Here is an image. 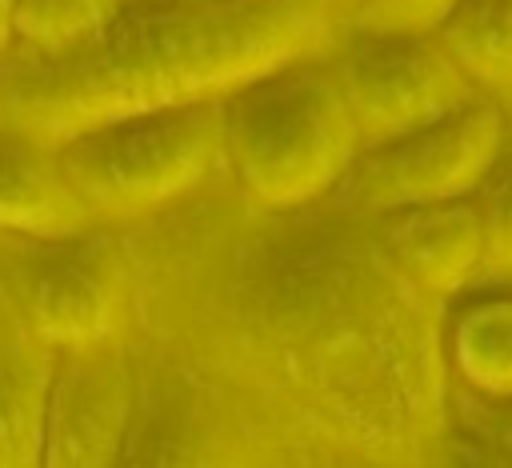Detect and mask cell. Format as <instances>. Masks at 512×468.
<instances>
[{
    "label": "cell",
    "instance_id": "cell-1",
    "mask_svg": "<svg viewBox=\"0 0 512 468\" xmlns=\"http://www.w3.org/2000/svg\"><path fill=\"white\" fill-rule=\"evenodd\" d=\"M116 232L128 352L208 400L236 468L448 464L444 304L400 276L372 216L340 196L260 208L216 168Z\"/></svg>",
    "mask_w": 512,
    "mask_h": 468
},
{
    "label": "cell",
    "instance_id": "cell-2",
    "mask_svg": "<svg viewBox=\"0 0 512 468\" xmlns=\"http://www.w3.org/2000/svg\"><path fill=\"white\" fill-rule=\"evenodd\" d=\"M332 0H128L80 52L0 56V124L56 144L88 124L220 100L252 76L324 52L340 32Z\"/></svg>",
    "mask_w": 512,
    "mask_h": 468
},
{
    "label": "cell",
    "instance_id": "cell-3",
    "mask_svg": "<svg viewBox=\"0 0 512 468\" xmlns=\"http://www.w3.org/2000/svg\"><path fill=\"white\" fill-rule=\"evenodd\" d=\"M324 52L284 60L220 96V168L260 208L332 196L360 152Z\"/></svg>",
    "mask_w": 512,
    "mask_h": 468
},
{
    "label": "cell",
    "instance_id": "cell-4",
    "mask_svg": "<svg viewBox=\"0 0 512 468\" xmlns=\"http://www.w3.org/2000/svg\"><path fill=\"white\" fill-rule=\"evenodd\" d=\"M76 200L104 228H132L220 168V100L144 108L56 140Z\"/></svg>",
    "mask_w": 512,
    "mask_h": 468
},
{
    "label": "cell",
    "instance_id": "cell-5",
    "mask_svg": "<svg viewBox=\"0 0 512 468\" xmlns=\"http://www.w3.org/2000/svg\"><path fill=\"white\" fill-rule=\"evenodd\" d=\"M0 280L52 352L132 336V272L116 228L88 224L64 236L0 232Z\"/></svg>",
    "mask_w": 512,
    "mask_h": 468
},
{
    "label": "cell",
    "instance_id": "cell-6",
    "mask_svg": "<svg viewBox=\"0 0 512 468\" xmlns=\"http://www.w3.org/2000/svg\"><path fill=\"white\" fill-rule=\"evenodd\" d=\"M324 60L360 144L400 136L476 96L436 32H372L340 24Z\"/></svg>",
    "mask_w": 512,
    "mask_h": 468
},
{
    "label": "cell",
    "instance_id": "cell-7",
    "mask_svg": "<svg viewBox=\"0 0 512 468\" xmlns=\"http://www.w3.org/2000/svg\"><path fill=\"white\" fill-rule=\"evenodd\" d=\"M500 132L504 108L476 92L472 100L428 124L376 144H360L332 196L364 216L404 204L472 196L500 144Z\"/></svg>",
    "mask_w": 512,
    "mask_h": 468
},
{
    "label": "cell",
    "instance_id": "cell-8",
    "mask_svg": "<svg viewBox=\"0 0 512 468\" xmlns=\"http://www.w3.org/2000/svg\"><path fill=\"white\" fill-rule=\"evenodd\" d=\"M132 420L128 340L56 348L40 424L36 468H104L120 464Z\"/></svg>",
    "mask_w": 512,
    "mask_h": 468
},
{
    "label": "cell",
    "instance_id": "cell-9",
    "mask_svg": "<svg viewBox=\"0 0 512 468\" xmlns=\"http://www.w3.org/2000/svg\"><path fill=\"white\" fill-rule=\"evenodd\" d=\"M372 224L400 276L436 304H448L452 296L480 284L484 232L472 196L388 208L376 212Z\"/></svg>",
    "mask_w": 512,
    "mask_h": 468
},
{
    "label": "cell",
    "instance_id": "cell-10",
    "mask_svg": "<svg viewBox=\"0 0 512 468\" xmlns=\"http://www.w3.org/2000/svg\"><path fill=\"white\" fill-rule=\"evenodd\" d=\"M448 384L472 396H512V284H472L440 316Z\"/></svg>",
    "mask_w": 512,
    "mask_h": 468
},
{
    "label": "cell",
    "instance_id": "cell-11",
    "mask_svg": "<svg viewBox=\"0 0 512 468\" xmlns=\"http://www.w3.org/2000/svg\"><path fill=\"white\" fill-rule=\"evenodd\" d=\"M88 224L92 216L64 180L56 144L0 124V232L64 236Z\"/></svg>",
    "mask_w": 512,
    "mask_h": 468
},
{
    "label": "cell",
    "instance_id": "cell-12",
    "mask_svg": "<svg viewBox=\"0 0 512 468\" xmlns=\"http://www.w3.org/2000/svg\"><path fill=\"white\" fill-rule=\"evenodd\" d=\"M52 348L28 328L0 280V468L40 464Z\"/></svg>",
    "mask_w": 512,
    "mask_h": 468
},
{
    "label": "cell",
    "instance_id": "cell-13",
    "mask_svg": "<svg viewBox=\"0 0 512 468\" xmlns=\"http://www.w3.org/2000/svg\"><path fill=\"white\" fill-rule=\"evenodd\" d=\"M432 32L468 84L512 112V0H456Z\"/></svg>",
    "mask_w": 512,
    "mask_h": 468
},
{
    "label": "cell",
    "instance_id": "cell-14",
    "mask_svg": "<svg viewBox=\"0 0 512 468\" xmlns=\"http://www.w3.org/2000/svg\"><path fill=\"white\" fill-rule=\"evenodd\" d=\"M128 0H12V44L24 56L60 60L92 44Z\"/></svg>",
    "mask_w": 512,
    "mask_h": 468
},
{
    "label": "cell",
    "instance_id": "cell-15",
    "mask_svg": "<svg viewBox=\"0 0 512 468\" xmlns=\"http://www.w3.org/2000/svg\"><path fill=\"white\" fill-rule=\"evenodd\" d=\"M472 204L484 232L480 284H512V112H504L500 144L472 192Z\"/></svg>",
    "mask_w": 512,
    "mask_h": 468
},
{
    "label": "cell",
    "instance_id": "cell-16",
    "mask_svg": "<svg viewBox=\"0 0 512 468\" xmlns=\"http://www.w3.org/2000/svg\"><path fill=\"white\" fill-rule=\"evenodd\" d=\"M448 460H512V396H448Z\"/></svg>",
    "mask_w": 512,
    "mask_h": 468
},
{
    "label": "cell",
    "instance_id": "cell-17",
    "mask_svg": "<svg viewBox=\"0 0 512 468\" xmlns=\"http://www.w3.org/2000/svg\"><path fill=\"white\" fill-rule=\"evenodd\" d=\"M456 0H360L344 24L372 32H432Z\"/></svg>",
    "mask_w": 512,
    "mask_h": 468
},
{
    "label": "cell",
    "instance_id": "cell-18",
    "mask_svg": "<svg viewBox=\"0 0 512 468\" xmlns=\"http://www.w3.org/2000/svg\"><path fill=\"white\" fill-rule=\"evenodd\" d=\"M8 16H12V0H0V56H4L8 44H12V24H8Z\"/></svg>",
    "mask_w": 512,
    "mask_h": 468
},
{
    "label": "cell",
    "instance_id": "cell-19",
    "mask_svg": "<svg viewBox=\"0 0 512 468\" xmlns=\"http://www.w3.org/2000/svg\"><path fill=\"white\" fill-rule=\"evenodd\" d=\"M356 4H360V0H332V8L340 12V20H344V16H348V12L356 8Z\"/></svg>",
    "mask_w": 512,
    "mask_h": 468
}]
</instances>
